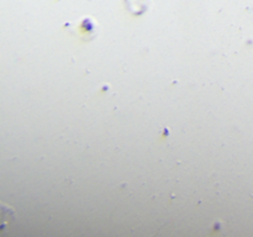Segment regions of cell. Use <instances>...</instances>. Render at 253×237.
<instances>
[]
</instances>
